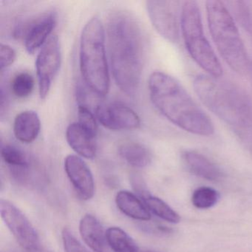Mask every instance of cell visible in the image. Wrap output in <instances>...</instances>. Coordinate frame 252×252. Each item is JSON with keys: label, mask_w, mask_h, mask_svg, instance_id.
<instances>
[{"label": "cell", "mask_w": 252, "mask_h": 252, "mask_svg": "<svg viewBox=\"0 0 252 252\" xmlns=\"http://www.w3.org/2000/svg\"><path fill=\"white\" fill-rule=\"evenodd\" d=\"M107 38L115 82L126 95H134L139 88L144 61L139 21L129 11L113 10L107 17Z\"/></svg>", "instance_id": "1"}, {"label": "cell", "mask_w": 252, "mask_h": 252, "mask_svg": "<svg viewBox=\"0 0 252 252\" xmlns=\"http://www.w3.org/2000/svg\"><path fill=\"white\" fill-rule=\"evenodd\" d=\"M148 87L153 105L175 126L194 135H213V122L176 79L163 72H153Z\"/></svg>", "instance_id": "2"}, {"label": "cell", "mask_w": 252, "mask_h": 252, "mask_svg": "<svg viewBox=\"0 0 252 252\" xmlns=\"http://www.w3.org/2000/svg\"><path fill=\"white\" fill-rule=\"evenodd\" d=\"M79 57L81 73L87 88L98 96H105L110 84L105 29L97 16L88 20L82 29Z\"/></svg>", "instance_id": "3"}, {"label": "cell", "mask_w": 252, "mask_h": 252, "mask_svg": "<svg viewBox=\"0 0 252 252\" xmlns=\"http://www.w3.org/2000/svg\"><path fill=\"white\" fill-rule=\"evenodd\" d=\"M208 25L218 52L231 70L246 76L250 61L238 29L225 5L218 0L206 4Z\"/></svg>", "instance_id": "4"}, {"label": "cell", "mask_w": 252, "mask_h": 252, "mask_svg": "<svg viewBox=\"0 0 252 252\" xmlns=\"http://www.w3.org/2000/svg\"><path fill=\"white\" fill-rule=\"evenodd\" d=\"M181 29L186 48L194 61L214 78L220 77L222 67L205 36L200 8L195 1H185L181 13Z\"/></svg>", "instance_id": "5"}, {"label": "cell", "mask_w": 252, "mask_h": 252, "mask_svg": "<svg viewBox=\"0 0 252 252\" xmlns=\"http://www.w3.org/2000/svg\"><path fill=\"white\" fill-rule=\"evenodd\" d=\"M2 220L17 240L28 252H39L40 240L29 218L15 205L4 199L0 200Z\"/></svg>", "instance_id": "6"}, {"label": "cell", "mask_w": 252, "mask_h": 252, "mask_svg": "<svg viewBox=\"0 0 252 252\" xmlns=\"http://www.w3.org/2000/svg\"><path fill=\"white\" fill-rule=\"evenodd\" d=\"M178 1L150 0L146 2L150 21L158 33L169 42L179 39L180 23Z\"/></svg>", "instance_id": "7"}, {"label": "cell", "mask_w": 252, "mask_h": 252, "mask_svg": "<svg viewBox=\"0 0 252 252\" xmlns=\"http://www.w3.org/2000/svg\"><path fill=\"white\" fill-rule=\"evenodd\" d=\"M61 63L60 40L57 35H52L41 48L36 58V75L41 99H45L48 96L53 81L60 70Z\"/></svg>", "instance_id": "8"}, {"label": "cell", "mask_w": 252, "mask_h": 252, "mask_svg": "<svg viewBox=\"0 0 252 252\" xmlns=\"http://www.w3.org/2000/svg\"><path fill=\"white\" fill-rule=\"evenodd\" d=\"M194 91L209 109L223 119H231L229 110L234 108V98L226 91H222L210 76L200 75L194 79Z\"/></svg>", "instance_id": "9"}, {"label": "cell", "mask_w": 252, "mask_h": 252, "mask_svg": "<svg viewBox=\"0 0 252 252\" xmlns=\"http://www.w3.org/2000/svg\"><path fill=\"white\" fill-rule=\"evenodd\" d=\"M95 115L99 123L111 130L138 129L141 125L138 114L122 102L99 104L95 108Z\"/></svg>", "instance_id": "10"}, {"label": "cell", "mask_w": 252, "mask_h": 252, "mask_svg": "<svg viewBox=\"0 0 252 252\" xmlns=\"http://www.w3.org/2000/svg\"><path fill=\"white\" fill-rule=\"evenodd\" d=\"M64 170L78 197L89 200L95 194V182L89 166L76 155H69L64 159Z\"/></svg>", "instance_id": "11"}, {"label": "cell", "mask_w": 252, "mask_h": 252, "mask_svg": "<svg viewBox=\"0 0 252 252\" xmlns=\"http://www.w3.org/2000/svg\"><path fill=\"white\" fill-rule=\"evenodd\" d=\"M57 25L55 13L44 14L28 25L24 32V43L26 51L32 54L43 46Z\"/></svg>", "instance_id": "12"}, {"label": "cell", "mask_w": 252, "mask_h": 252, "mask_svg": "<svg viewBox=\"0 0 252 252\" xmlns=\"http://www.w3.org/2000/svg\"><path fill=\"white\" fill-rule=\"evenodd\" d=\"M79 232L87 246L94 252H107V235L101 222L94 215L87 214L79 222Z\"/></svg>", "instance_id": "13"}, {"label": "cell", "mask_w": 252, "mask_h": 252, "mask_svg": "<svg viewBox=\"0 0 252 252\" xmlns=\"http://www.w3.org/2000/svg\"><path fill=\"white\" fill-rule=\"evenodd\" d=\"M95 137L87 132L78 122L70 124L66 130V139L69 146L81 157L93 159L97 153Z\"/></svg>", "instance_id": "14"}, {"label": "cell", "mask_w": 252, "mask_h": 252, "mask_svg": "<svg viewBox=\"0 0 252 252\" xmlns=\"http://www.w3.org/2000/svg\"><path fill=\"white\" fill-rule=\"evenodd\" d=\"M182 158L191 173L209 181H218L222 178L221 169L207 157L195 151H185Z\"/></svg>", "instance_id": "15"}, {"label": "cell", "mask_w": 252, "mask_h": 252, "mask_svg": "<svg viewBox=\"0 0 252 252\" xmlns=\"http://www.w3.org/2000/svg\"><path fill=\"white\" fill-rule=\"evenodd\" d=\"M40 129V119L36 112L26 110L16 116L14 133L18 141L25 144L33 142L39 135Z\"/></svg>", "instance_id": "16"}, {"label": "cell", "mask_w": 252, "mask_h": 252, "mask_svg": "<svg viewBox=\"0 0 252 252\" xmlns=\"http://www.w3.org/2000/svg\"><path fill=\"white\" fill-rule=\"evenodd\" d=\"M118 209L129 218L140 221H149L151 219L150 210L142 199L133 193L122 190L116 196Z\"/></svg>", "instance_id": "17"}, {"label": "cell", "mask_w": 252, "mask_h": 252, "mask_svg": "<svg viewBox=\"0 0 252 252\" xmlns=\"http://www.w3.org/2000/svg\"><path fill=\"white\" fill-rule=\"evenodd\" d=\"M118 153L128 164L135 168L146 167L153 160L151 151L145 145L136 141L122 143L118 148Z\"/></svg>", "instance_id": "18"}, {"label": "cell", "mask_w": 252, "mask_h": 252, "mask_svg": "<svg viewBox=\"0 0 252 252\" xmlns=\"http://www.w3.org/2000/svg\"><path fill=\"white\" fill-rule=\"evenodd\" d=\"M1 156L16 175L23 177L26 175L29 169V160L27 156L20 149L12 145L2 146Z\"/></svg>", "instance_id": "19"}, {"label": "cell", "mask_w": 252, "mask_h": 252, "mask_svg": "<svg viewBox=\"0 0 252 252\" xmlns=\"http://www.w3.org/2000/svg\"><path fill=\"white\" fill-rule=\"evenodd\" d=\"M107 244L114 252H138V245L122 228L110 227L106 231Z\"/></svg>", "instance_id": "20"}, {"label": "cell", "mask_w": 252, "mask_h": 252, "mask_svg": "<svg viewBox=\"0 0 252 252\" xmlns=\"http://www.w3.org/2000/svg\"><path fill=\"white\" fill-rule=\"evenodd\" d=\"M141 199L150 212L160 219L172 223H178L181 220L180 215L159 197L148 194Z\"/></svg>", "instance_id": "21"}, {"label": "cell", "mask_w": 252, "mask_h": 252, "mask_svg": "<svg viewBox=\"0 0 252 252\" xmlns=\"http://www.w3.org/2000/svg\"><path fill=\"white\" fill-rule=\"evenodd\" d=\"M220 194L218 191L208 187H201L194 190L191 203L197 209H207L218 203Z\"/></svg>", "instance_id": "22"}, {"label": "cell", "mask_w": 252, "mask_h": 252, "mask_svg": "<svg viewBox=\"0 0 252 252\" xmlns=\"http://www.w3.org/2000/svg\"><path fill=\"white\" fill-rule=\"evenodd\" d=\"M34 79L31 73L22 72L14 76L11 82V91L18 98H26L33 92Z\"/></svg>", "instance_id": "23"}, {"label": "cell", "mask_w": 252, "mask_h": 252, "mask_svg": "<svg viewBox=\"0 0 252 252\" xmlns=\"http://www.w3.org/2000/svg\"><path fill=\"white\" fill-rule=\"evenodd\" d=\"M78 123L83 129L96 138L98 125L94 113L88 106L79 105L78 107Z\"/></svg>", "instance_id": "24"}, {"label": "cell", "mask_w": 252, "mask_h": 252, "mask_svg": "<svg viewBox=\"0 0 252 252\" xmlns=\"http://www.w3.org/2000/svg\"><path fill=\"white\" fill-rule=\"evenodd\" d=\"M63 241L65 252H89L69 228L63 230Z\"/></svg>", "instance_id": "25"}, {"label": "cell", "mask_w": 252, "mask_h": 252, "mask_svg": "<svg viewBox=\"0 0 252 252\" xmlns=\"http://www.w3.org/2000/svg\"><path fill=\"white\" fill-rule=\"evenodd\" d=\"M235 11L237 12L239 21L246 31L252 36V14L247 5L243 2H235Z\"/></svg>", "instance_id": "26"}, {"label": "cell", "mask_w": 252, "mask_h": 252, "mask_svg": "<svg viewBox=\"0 0 252 252\" xmlns=\"http://www.w3.org/2000/svg\"><path fill=\"white\" fill-rule=\"evenodd\" d=\"M17 54L12 47L1 44L0 47V69L1 70L11 66L15 61Z\"/></svg>", "instance_id": "27"}, {"label": "cell", "mask_w": 252, "mask_h": 252, "mask_svg": "<svg viewBox=\"0 0 252 252\" xmlns=\"http://www.w3.org/2000/svg\"><path fill=\"white\" fill-rule=\"evenodd\" d=\"M138 252H153V251H138Z\"/></svg>", "instance_id": "28"}]
</instances>
